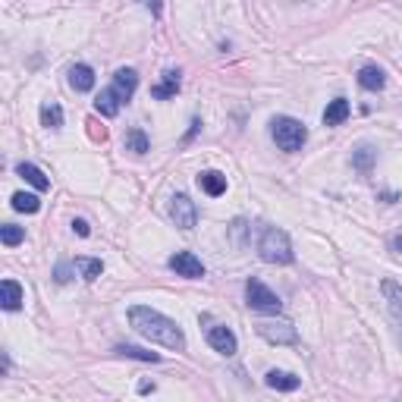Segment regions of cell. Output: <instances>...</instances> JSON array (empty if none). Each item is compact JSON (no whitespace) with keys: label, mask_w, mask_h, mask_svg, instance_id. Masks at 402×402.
<instances>
[{"label":"cell","mask_w":402,"mask_h":402,"mask_svg":"<svg viewBox=\"0 0 402 402\" xmlns=\"http://www.w3.org/2000/svg\"><path fill=\"white\" fill-rule=\"evenodd\" d=\"M129 324L135 333H142L145 340L157 343V346L176 349V352L186 349V336H183V330L176 327V321H170L167 314H161V311H155V308H148V305H132Z\"/></svg>","instance_id":"obj_1"},{"label":"cell","mask_w":402,"mask_h":402,"mask_svg":"<svg viewBox=\"0 0 402 402\" xmlns=\"http://www.w3.org/2000/svg\"><path fill=\"white\" fill-rule=\"evenodd\" d=\"M258 255L267 264H293L295 252H293V242H289L286 232L277 230V226H267L261 232V239H258Z\"/></svg>","instance_id":"obj_2"},{"label":"cell","mask_w":402,"mask_h":402,"mask_svg":"<svg viewBox=\"0 0 402 402\" xmlns=\"http://www.w3.org/2000/svg\"><path fill=\"white\" fill-rule=\"evenodd\" d=\"M271 135L273 142H277L283 151H302V145L308 142V129L299 123V120H293V116H277L271 123Z\"/></svg>","instance_id":"obj_3"},{"label":"cell","mask_w":402,"mask_h":402,"mask_svg":"<svg viewBox=\"0 0 402 402\" xmlns=\"http://www.w3.org/2000/svg\"><path fill=\"white\" fill-rule=\"evenodd\" d=\"M245 302H248V308H255V311H273V314L283 308V302L277 299V293H273V289H267L261 280H255V277L245 283Z\"/></svg>","instance_id":"obj_4"},{"label":"cell","mask_w":402,"mask_h":402,"mask_svg":"<svg viewBox=\"0 0 402 402\" xmlns=\"http://www.w3.org/2000/svg\"><path fill=\"white\" fill-rule=\"evenodd\" d=\"M255 330L258 336H264L273 346H293V343H299V333H295V327L289 321H258Z\"/></svg>","instance_id":"obj_5"},{"label":"cell","mask_w":402,"mask_h":402,"mask_svg":"<svg viewBox=\"0 0 402 402\" xmlns=\"http://www.w3.org/2000/svg\"><path fill=\"white\" fill-rule=\"evenodd\" d=\"M170 217H173V224H176L179 230H192V226H195V220H198V211H195V201L189 198L186 192L173 195V201H170Z\"/></svg>","instance_id":"obj_6"},{"label":"cell","mask_w":402,"mask_h":402,"mask_svg":"<svg viewBox=\"0 0 402 402\" xmlns=\"http://www.w3.org/2000/svg\"><path fill=\"white\" fill-rule=\"evenodd\" d=\"M208 346L214 349V352L230 358V356H236L239 343H236V333H232L226 324H211L208 327Z\"/></svg>","instance_id":"obj_7"},{"label":"cell","mask_w":402,"mask_h":402,"mask_svg":"<svg viewBox=\"0 0 402 402\" xmlns=\"http://www.w3.org/2000/svg\"><path fill=\"white\" fill-rule=\"evenodd\" d=\"M167 264H170V271L176 273V277H186V280H201L204 277V264H201L192 252H176Z\"/></svg>","instance_id":"obj_8"},{"label":"cell","mask_w":402,"mask_h":402,"mask_svg":"<svg viewBox=\"0 0 402 402\" xmlns=\"http://www.w3.org/2000/svg\"><path fill=\"white\" fill-rule=\"evenodd\" d=\"M384 289V299H387V308H390V317H393L396 330H399V340H402V286L396 280H384L380 283Z\"/></svg>","instance_id":"obj_9"},{"label":"cell","mask_w":402,"mask_h":402,"mask_svg":"<svg viewBox=\"0 0 402 402\" xmlns=\"http://www.w3.org/2000/svg\"><path fill=\"white\" fill-rule=\"evenodd\" d=\"M123 104H126V100L120 98V92H116L113 85H110V88H104V92H100L98 98H94V110H98L100 116H116Z\"/></svg>","instance_id":"obj_10"},{"label":"cell","mask_w":402,"mask_h":402,"mask_svg":"<svg viewBox=\"0 0 402 402\" xmlns=\"http://www.w3.org/2000/svg\"><path fill=\"white\" fill-rule=\"evenodd\" d=\"M264 384H267L271 390H277V393H293V390H299L302 380L289 371H277V368H273V371L264 374Z\"/></svg>","instance_id":"obj_11"},{"label":"cell","mask_w":402,"mask_h":402,"mask_svg":"<svg viewBox=\"0 0 402 402\" xmlns=\"http://www.w3.org/2000/svg\"><path fill=\"white\" fill-rule=\"evenodd\" d=\"M113 88L120 92V98L129 100L132 94H135V88H139V76H135V70H116L113 72Z\"/></svg>","instance_id":"obj_12"},{"label":"cell","mask_w":402,"mask_h":402,"mask_svg":"<svg viewBox=\"0 0 402 402\" xmlns=\"http://www.w3.org/2000/svg\"><path fill=\"white\" fill-rule=\"evenodd\" d=\"M179 85H183V79H179V70H167V72H163V82H161V85L151 88V98L167 100V98H173V94L179 92Z\"/></svg>","instance_id":"obj_13"},{"label":"cell","mask_w":402,"mask_h":402,"mask_svg":"<svg viewBox=\"0 0 402 402\" xmlns=\"http://www.w3.org/2000/svg\"><path fill=\"white\" fill-rule=\"evenodd\" d=\"M0 305L7 311H16L23 305V286H19L16 280H3V283H0Z\"/></svg>","instance_id":"obj_14"},{"label":"cell","mask_w":402,"mask_h":402,"mask_svg":"<svg viewBox=\"0 0 402 402\" xmlns=\"http://www.w3.org/2000/svg\"><path fill=\"white\" fill-rule=\"evenodd\" d=\"M198 186L204 189L211 198H217V195L226 192V176L217 170H204V173H198Z\"/></svg>","instance_id":"obj_15"},{"label":"cell","mask_w":402,"mask_h":402,"mask_svg":"<svg viewBox=\"0 0 402 402\" xmlns=\"http://www.w3.org/2000/svg\"><path fill=\"white\" fill-rule=\"evenodd\" d=\"M70 85L76 88V92H92L94 88V70L92 66H85V63L72 66L70 70Z\"/></svg>","instance_id":"obj_16"},{"label":"cell","mask_w":402,"mask_h":402,"mask_svg":"<svg viewBox=\"0 0 402 402\" xmlns=\"http://www.w3.org/2000/svg\"><path fill=\"white\" fill-rule=\"evenodd\" d=\"M384 82H387V79H384V70H380V66H362V70H358V85L368 88V92H380Z\"/></svg>","instance_id":"obj_17"},{"label":"cell","mask_w":402,"mask_h":402,"mask_svg":"<svg viewBox=\"0 0 402 402\" xmlns=\"http://www.w3.org/2000/svg\"><path fill=\"white\" fill-rule=\"evenodd\" d=\"M16 173H19V176L25 179V183H31V186L38 189V192L51 189V179H47L44 173H41L38 167H35V163H19V167H16Z\"/></svg>","instance_id":"obj_18"},{"label":"cell","mask_w":402,"mask_h":402,"mask_svg":"<svg viewBox=\"0 0 402 402\" xmlns=\"http://www.w3.org/2000/svg\"><path fill=\"white\" fill-rule=\"evenodd\" d=\"M346 116H349V100L336 98V100H330L324 110V126H340V123H346Z\"/></svg>","instance_id":"obj_19"},{"label":"cell","mask_w":402,"mask_h":402,"mask_svg":"<svg viewBox=\"0 0 402 402\" xmlns=\"http://www.w3.org/2000/svg\"><path fill=\"white\" fill-rule=\"evenodd\" d=\"M72 267H79L82 280H88V283H94V280L104 273V261H100V258H76Z\"/></svg>","instance_id":"obj_20"},{"label":"cell","mask_w":402,"mask_h":402,"mask_svg":"<svg viewBox=\"0 0 402 402\" xmlns=\"http://www.w3.org/2000/svg\"><path fill=\"white\" fill-rule=\"evenodd\" d=\"M374 161H377V151H374V148H368V145H362L356 155H352V167H356L358 173H371Z\"/></svg>","instance_id":"obj_21"},{"label":"cell","mask_w":402,"mask_h":402,"mask_svg":"<svg viewBox=\"0 0 402 402\" xmlns=\"http://www.w3.org/2000/svg\"><path fill=\"white\" fill-rule=\"evenodd\" d=\"M41 126H47V129H60V126H63V107H60V104H54V100H51V104H44V107H41Z\"/></svg>","instance_id":"obj_22"},{"label":"cell","mask_w":402,"mask_h":402,"mask_svg":"<svg viewBox=\"0 0 402 402\" xmlns=\"http://www.w3.org/2000/svg\"><path fill=\"white\" fill-rule=\"evenodd\" d=\"M113 352L123 358H135V362H161L157 352H148V349H139V346H116Z\"/></svg>","instance_id":"obj_23"},{"label":"cell","mask_w":402,"mask_h":402,"mask_svg":"<svg viewBox=\"0 0 402 402\" xmlns=\"http://www.w3.org/2000/svg\"><path fill=\"white\" fill-rule=\"evenodd\" d=\"M13 208H16V211H23V214H38L41 201H38V195L16 192V195H13Z\"/></svg>","instance_id":"obj_24"},{"label":"cell","mask_w":402,"mask_h":402,"mask_svg":"<svg viewBox=\"0 0 402 402\" xmlns=\"http://www.w3.org/2000/svg\"><path fill=\"white\" fill-rule=\"evenodd\" d=\"M148 135L142 129H129L126 132V151H135V155H148Z\"/></svg>","instance_id":"obj_25"},{"label":"cell","mask_w":402,"mask_h":402,"mask_svg":"<svg viewBox=\"0 0 402 402\" xmlns=\"http://www.w3.org/2000/svg\"><path fill=\"white\" fill-rule=\"evenodd\" d=\"M23 239H25V230H23V226H16V224H3V226H0V242H3L7 248L19 245Z\"/></svg>","instance_id":"obj_26"},{"label":"cell","mask_w":402,"mask_h":402,"mask_svg":"<svg viewBox=\"0 0 402 402\" xmlns=\"http://www.w3.org/2000/svg\"><path fill=\"white\" fill-rule=\"evenodd\" d=\"M88 126H92L88 132H92V139H94V142H104V139H107V129H104V126L98 129V123H94V120H88Z\"/></svg>","instance_id":"obj_27"},{"label":"cell","mask_w":402,"mask_h":402,"mask_svg":"<svg viewBox=\"0 0 402 402\" xmlns=\"http://www.w3.org/2000/svg\"><path fill=\"white\" fill-rule=\"evenodd\" d=\"M54 277H57V283H66V280H70V264H57Z\"/></svg>","instance_id":"obj_28"},{"label":"cell","mask_w":402,"mask_h":402,"mask_svg":"<svg viewBox=\"0 0 402 402\" xmlns=\"http://www.w3.org/2000/svg\"><path fill=\"white\" fill-rule=\"evenodd\" d=\"M72 230H76L79 236H92V226H88L85 220H72Z\"/></svg>","instance_id":"obj_29"},{"label":"cell","mask_w":402,"mask_h":402,"mask_svg":"<svg viewBox=\"0 0 402 402\" xmlns=\"http://www.w3.org/2000/svg\"><path fill=\"white\" fill-rule=\"evenodd\" d=\"M139 3H142V7H148L155 16H161V3H163V0H139Z\"/></svg>","instance_id":"obj_30"},{"label":"cell","mask_w":402,"mask_h":402,"mask_svg":"<svg viewBox=\"0 0 402 402\" xmlns=\"http://www.w3.org/2000/svg\"><path fill=\"white\" fill-rule=\"evenodd\" d=\"M139 393H155V384H148V380L145 384H139Z\"/></svg>","instance_id":"obj_31"},{"label":"cell","mask_w":402,"mask_h":402,"mask_svg":"<svg viewBox=\"0 0 402 402\" xmlns=\"http://www.w3.org/2000/svg\"><path fill=\"white\" fill-rule=\"evenodd\" d=\"M390 245H393V252H402V236H393V242H390Z\"/></svg>","instance_id":"obj_32"}]
</instances>
